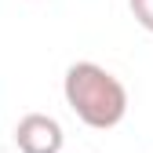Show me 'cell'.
<instances>
[{
    "label": "cell",
    "mask_w": 153,
    "mask_h": 153,
    "mask_svg": "<svg viewBox=\"0 0 153 153\" xmlns=\"http://www.w3.org/2000/svg\"><path fill=\"white\" fill-rule=\"evenodd\" d=\"M128 7H131V15H135V22L146 33H153V0H128Z\"/></svg>",
    "instance_id": "3"
},
{
    "label": "cell",
    "mask_w": 153,
    "mask_h": 153,
    "mask_svg": "<svg viewBox=\"0 0 153 153\" xmlns=\"http://www.w3.org/2000/svg\"><path fill=\"white\" fill-rule=\"evenodd\" d=\"M62 124L48 113H26L15 124V146L18 153H62Z\"/></svg>",
    "instance_id": "2"
},
{
    "label": "cell",
    "mask_w": 153,
    "mask_h": 153,
    "mask_svg": "<svg viewBox=\"0 0 153 153\" xmlns=\"http://www.w3.org/2000/svg\"><path fill=\"white\" fill-rule=\"evenodd\" d=\"M66 106L95 131H109L128 117V88L99 62H73L62 80Z\"/></svg>",
    "instance_id": "1"
}]
</instances>
